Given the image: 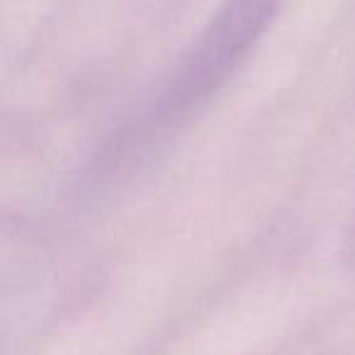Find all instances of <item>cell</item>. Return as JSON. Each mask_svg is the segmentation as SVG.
<instances>
[{"label":"cell","instance_id":"cell-1","mask_svg":"<svg viewBox=\"0 0 355 355\" xmlns=\"http://www.w3.org/2000/svg\"><path fill=\"white\" fill-rule=\"evenodd\" d=\"M272 15L275 0H234L222 15H217L173 78L161 103L166 114L190 110L200 98L217 88L219 80L227 78L236 61L263 35Z\"/></svg>","mask_w":355,"mask_h":355}]
</instances>
